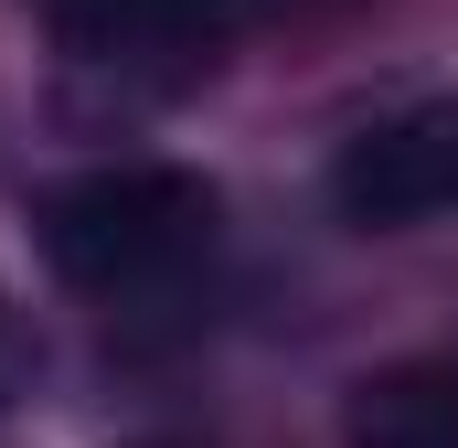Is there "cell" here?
I'll use <instances>...</instances> for the list:
<instances>
[{
	"mask_svg": "<svg viewBox=\"0 0 458 448\" xmlns=\"http://www.w3.org/2000/svg\"><path fill=\"white\" fill-rule=\"evenodd\" d=\"M0 374H11V321H0Z\"/></svg>",
	"mask_w": 458,
	"mask_h": 448,
	"instance_id": "obj_5",
	"label": "cell"
},
{
	"mask_svg": "<svg viewBox=\"0 0 458 448\" xmlns=\"http://www.w3.org/2000/svg\"><path fill=\"white\" fill-rule=\"evenodd\" d=\"M214 182L182 171V160H107V171H75L32 203L43 235V267L86 299H149V289H182L203 256H214Z\"/></svg>",
	"mask_w": 458,
	"mask_h": 448,
	"instance_id": "obj_1",
	"label": "cell"
},
{
	"mask_svg": "<svg viewBox=\"0 0 458 448\" xmlns=\"http://www.w3.org/2000/svg\"><path fill=\"white\" fill-rule=\"evenodd\" d=\"M342 448H458V363H384L342 406Z\"/></svg>",
	"mask_w": 458,
	"mask_h": 448,
	"instance_id": "obj_4",
	"label": "cell"
},
{
	"mask_svg": "<svg viewBox=\"0 0 458 448\" xmlns=\"http://www.w3.org/2000/svg\"><path fill=\"white\" fill-rule=\"evenodd\" d=\"M64 54L97 65V75H192L214 65V32H225V0H43Z\"/></svg>",
	"mask_w": 458,
	"mask_h": 448,
	"instance_id": "obj_3",
	"label": "cell"
},
{
	"mask_svg": "<svg viewBox=\"0 0 458 448\" xmlns=\"http://www.w3.org/2000/svg\"><path fill=\"white\" fill-rule=\"evenodd\" d=\"M331 203L352 224H427L458 203V97H427V108L362 128L342 160H331Z\"/></svg>",
	"mask_w": 458,
	"mask_h": 448,
	"instance_id": "obj_2",
	"label": "cell"
}]
</instances>
